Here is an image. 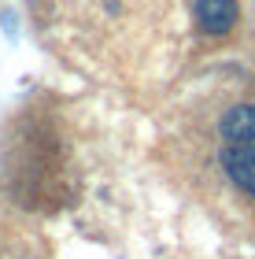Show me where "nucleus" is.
<instances>
[{
  "label": "nucleus",
  "mask_w": 255,
  "mask_h": 259,
  "mask_svg": "<svg viewBox=\"0 0 255 259\" xmlns=\"http://www.w3.org/2000/svg\"><path fill=\"white\" fill-rule=\"evenodd\" d=\"M222 167L226 174L237 182V189H244L248 196H255V152L240 148V145H226L222 152Z\"/></svg>",
  "instance_id": "f03ea898"
},
{
  "label": "nucleus",
  "mask_w": 255,
  "mask_h": 259,
  "mask_svg": "<svg viewBox=\"0 0 255 259\" xmlns=\"http://www.w3.org/2000/svg\"><path fill=\"white\" fill-rule=\"evenodd\" d=\"M196 19L207 33H226L237 22V0H196Z\"/></svg>",
  "instance_id": "7ed1b4c3"
},
{
  "label": "nucleus",
  "mask_w": 255,
  "mask_h": 259,
  "mask_svg": "<svg viewBox=\"0 0 255 259\" xmlns=\"http://www.w3.org/2000/svg\"><path fill=\"white\" fill-rule=\"evenodd\" d=\"M222 137L229 145H240V148H251L255 152V104H237V108H229L222 115Z\"/></svg>",
  "instance_id": "f257e3e1"
}]
</instances>
